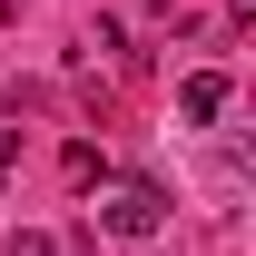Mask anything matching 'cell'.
<instances>
[{
  "label": "cell",
  "instance_id": "cell-1",
  "mask_svg": "<svg viewBox=\"0 0 256 256\" xmlns=\"http://www.w3.org/2000/svg\"><path fill=\"white\" fill-rule=\"evenodd\" d=\"M98 226H108V236H158L168 226V188L158 178H118V188L98 197Z\"/></svg>",
  "mask_w": 256,
  "mask_h": 256
},
{
  "label": "cell",
  "instance_id": "cell-2",
  "mask_svg": "<svg viewBox=\"0 0 256 256\" xmlns=\"http://www.w3.org/2000/svg\"><path fill=\"white\" fill-rule=\"evenodd\" d=\"M226 98H236V89H226V69H188V79H178V108H188L197 128H217Z\"/></svg>",
  "mask_w": 256,
  "mask_h": 256
},
{
  "label": "cell",
  "instance_id": "cell-3",
  "mask_svg": "<svg viewBox=\"0 0 256 256\" xmlns=\"http://www.w3.org/2000/svg\"><path fill=\"white\" fill-rule=\"evenodd\" d=\"M60 168H69V188H98V178H108V158H98L89 138H69V148H60Z\"/></svg>",
  "mask_w": 256,
  "mask_h": 256
},
{
  "label": "cell",
  "instance_id": "cell-4",
  "mask_svg": "<svg viewBox=\"0 0 256 256\" xmlns=\"http://www.w3.org/2000/svg\"><path fill=\"white\" fill-rule=\"evenodd\" d=\"M10 256H60V236H50V226H20V236H10Z\"/></svg>",
  "mask_w": 256,
  "mask_h": 256
}]
</instances>
